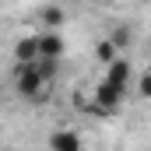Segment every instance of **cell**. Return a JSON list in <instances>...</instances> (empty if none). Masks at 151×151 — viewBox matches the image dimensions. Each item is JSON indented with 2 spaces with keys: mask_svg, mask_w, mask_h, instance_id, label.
Wrapping results in <instances>:
<instances>
[{
  "mask_svg": "<svg viewBox=\"0 0 151 151\" xmlns=\"http://www.w3.org/2000/svg\"><path fill=\"white\" fill-rule=\"evenodd\" d=\"M46 77L39 70V63H18V70H14V88H18V95H25V99H42L46 95Z\"/></svg>",
  "mask_w": 151,
  "mask_h": 151,
  "instance_id": "6da1fadb",
  "label": "cell"
},
{
  "mask_svg": "<svg viewBox=\"0 0 151 151\" xmlns=\"http://www.w3.org/2000/svg\"><path fill=\"white\" fill-rule=\"evenodd\" d=\"M123 91L127 88H119V84H109V81H102L99 88H95V106H99V116H113L119 109V102H123Z\"/></svg>",
  "mask_w": 151,
  "mask_h": 151,
  "instance_id": "7a4b0ae2",
  "label": "cell"
},
{
  "mask_svg": "<svg viewBox=\"0 0 151 151\" xmlns=\"http://www.w3.org/2000/svg\"><path fill=\"white\" fill-rule=\"evenodd\" d=\"M42 56H49V60H60L63 56V39H60V32H39V60Z\"/></svg>",
  "mask_w": 151,
  "mask_h": 151,
  "instance_id": "3957f363",
  "label": "cell"
},
{
  "mask_svg": "<svg viewBox=\"0 0 151 151\" xmlns=\"http://www.w3.org/2000/svg\"><path fill=\"white\" fill-rule=\"evenodd\" d=\"M49 151H84V148H81V137L74 130H53L49 134Z\"/></svg>",
  "mask_w": 151,
  "mask_h": 151,
  "instance_id": "277c9868",
  "label": "cell"
},
{
  "mask_svg": "<svg viewBox=\"0 0 151 151\" xmlns=\"http://www.w3.org/2000/svg\"><path fill=\"white\" fill-rule=\"evenodd\" d=\"M14 60L18 63H39V35H25L14 46Z\"/></svg>",
  "mask_w": 151,
  "mask_h": 151,
  "instance_id": "5b68a950",
  "label": "cell"
},
{
  "mask_svg": "<svg viewBox=\"0 0 151 151\" xmlns=\"http://www.w3.org/2000/svg\"><path fill=\"white\" fill-rule=\"evenodd\" d=\"M39 21H42V28H46V32H56V28L67 21V14H63V7L53 0V4H46V7L39 11Z\"/></svg>",
  "mask_w": 151,
  "mask_h": 151,
  "instance_id": "8992f818",
  "label": "cell"
},
{
  "mask_svg": "<svg viewBox=\"0 0 151 151\" xmlns=\"http://www.w3.org/2000/svg\"><path fill=\"white\" fill-rule=\"evenodd\" d=\"M102 81H109V84H119V88H127V81H130V63L119 56V60H113L109 67H106V77Z\"/></svg>",
  "mask_w": 151,
  "mask_h": 151,
  "instance_id": "52a82bcc",
  "label": "cell"
},
{
  "mask_svg": "<svg viewBox=\"0 0 151 151\" xmlns=\"http://www.w3.org/2000/svg\"><path fill=\"white\" fill-rule=\"evenodd\" d=\"M95 56H99V63H106V67H109L113 60H119V49L113 46V39H102V42L95 46Z\"/></svg>",
  "mask_w": 151,
  "mask_h": 151,
  "instance_id": "ba28073f",
  "label": "cell"
},
{
  "mask_svg": "<svg viewBox=\"0 0 151 151\" xmlns=\"http://www.w3.org/2000/svg\"><path fill=\"white\" fill-rule=\"evenodd\" d=\"M109 39H113L116 49H127V46H130V39H134V35H130V25H116L113 32H109Z\"/></svg>",
  "mask_w": 151,
  "mask_h": 151,
  "instance_id": "9c48e42d",
  "label": "cell"
},
{
  "mask_svg": "<svg viewBox=\"0 0 151 151\" xmlns=\"http://www.w3.org/2000/svg\"><path fill=\"white\" fill-rule=\"evenodd\" d=\"M56 67H60V60H49V56H42V60H39V70H42L46 81H53V77H56Z\"/></svg>",
  "mask_w": 151,
  "mask_h": 151,
  "instance_id": "30bf717a",
  "label": "cell"
},
{
  "mask_svg": "<svg viewBox=\"0 0 151 151\" xmlns=\"http://www.w3.org/2000/svg\"><path fill=\"white\" fill-rule=\"evenodd\" d=\"M141 95L151 99V70H148V74H141Z\"/></svg>",
  "mask_w": 151,
  "mask_h": 151,
  "instance_id": "8fae6325",
  "label": "cell"
},
{
  "mask_svg": "<svg viewBox=\"0 0 151 151\" xmlns=\"http://www.w3.org/2000/svg\"><path fill=\"white\" fill-rule=\"evenodd\" d=\"M56 4H67V0H56Z\"/></svg>",
  "mask_w": 151,
  "mask_h": 151,
  "instance_id": "7c38bea8",
  "label": "cell"
},
{
  "mask_svg": "<svg viewBox=\"0 0 151 151\" xmlns=\"http://www.w3.org/2000/svg\"><path fill=\"white\" fill-rule=\"evenodd\" d=\"M4 4H11V0H4Z\"/></svg>",
  "mask_w": 151,
  "mask_h": 151,
  "instance_id": "4fadbf2b",
  "label": "cell"
}]
</instances>
